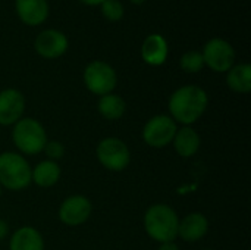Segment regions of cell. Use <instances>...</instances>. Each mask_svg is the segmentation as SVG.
<instances>
[{
	"label": "cell",
	"instance_id": "cell-13",
	"mask_svg": "<svg viewBox=\"0 0 251 250\" xmlns=\"http://www.w3.org/2000/svg\"><path fill=\"white\" fill-rule=\"evenodd\" d=\"M15 10L19 19L29 25H41L49 16L47 0H15Z\"/></svg>",
	"mask_w": 251,
	"mask_h": 250
},
{
	"label": "cell",
	"instance_id": "cell-25",
	"mask_svg": "<svg viewBox=\"0 0 251 250\" xmlns=\"http://www.w3.org/2000/svg\"><path fill=\"white\" fill-rule=\"evenodd\" d=\"M78 1H81V3H84V4H88V6H99V4H101L104 0H78Z\"/></svg>",
	"mask_w": 251,
	"mask_h": 250
},
{
	"label": "cell",
	"instance_id": "cell-28",
	"mask_svg": "<svg viewBox=\"0 0 251 250\" xmlns=\"http://www.w3.org/2000/svg\"><path fill=\"white\" fill-rule=\"evenodd\" d=\"M204 250H213V249H204Z\"/></svg>",
	"mask_w": 251,
	"mask_h": 250
},
{
	"label": "cell",
	"instance_id": "cell-18",
	"mask_svg": "<svg viewBox=\"0 0 251 250\" xmlns=\"http://www.w3.org/2000/svg\"><path fill=\"white\" fill-rule=\"evenodd\" d=\"M228 87L240 94H247L251 91V66L249 63L234 65L226 75Z\"/></svg>",
	"mask_w": 251,
	"mask_h": 250
},
{
	"label": "cell",
	"instance_id": "cell-6",
	"mask_svg": "<svg viewBox=\"0 0 251 250\" xmlns=\"http://www.w3.org/2000/svg\"><path fill=\"white\" fill-rule=\"evenodd\" d=\"M84 84L96 96L113 93L118 84V75L112 65L104 60H93L84 69Z\"/></svg>",
	"mask_w": 251,
	"mask_h": 250
},
{
	"label": "cell",
	"instance_id": "cell-7",
	"mask_svg": "<svg viewBox=\"0 0 251 250\" xmlns=\"http://www.w3.org/2000/svg\"><path fill=\"white\" fill-rule=\"evenodd\" d=\"M176 130H178V124L169 115L160 113L151 116L146 122L141 136L147 146L154 149H162L172 143Z\"/></svg>",
	"mask_w": 251,
	"mask_h": 250
},
{
	"label": "cell",
	"instance_id": "cell-2",
	"mask_svg": "<svg viewBox=\"0 0 251 250\" xmlns=\"http://www.w3.org/2000/svg\"><path fill=\"white\" fill-rule=\"evenodd\" d=\"M178 227L179 217L169 205H153L144 214V230L154 242H175L178 239Z\"/></svg>",
	"mask_w": 251,
	"mask_h": 250
},
{
	"label": "cell",
	"instance_id": "cell-8",
	"mask_svg": "<svg viewBox=\"0 0 251 250\" xmlns=\"http://www.w3.org/2000/svg\"><path fill=\"white\" fill-rule=\"evenodd\" d=\"M204 65L215 72H228L235 65V50L229 41L215 37L210 38L203 47Z\"/></svg>",
	"mask_w": 251,
	"mask_h": 250
},
{
	"label": "cell",
	"instance_id": "cell-24",
	"mask_svg": "<svg viewBox=\"0 0 251 250\" xmlns=\"http://www.w3.org/2000/svg\"><path fill=\"white\" fill-rule=\"evenodd\" d=\"M7 234H9V225L3 220H0V240H3Z\"/></svg>",
	"mask_w": 251,
	"mask_h": 250
},
{
	"label": "cell",
	"instance_id": "cell-10",
	"mask_svg": "<svg viewBox=\"0 0 251 250\" xmlns=\"http://www.w3.org/2000/svg\"><path fill=\"white\" fill-rule=\"evenodd\" d=\"M68 38L59 29H44L41 31L34 41L35 52L44 59H57L63 56L68 50Z\"/></svg>",
	"mask_w": 251,
	"mask_h": 250
},
{
	"label": "cell",
	"instance_id": "cell-14",
	"mask_svg": "<svg viewBox=\"0 0 251 250\" xmlns=\"http://www.w3.org/2000/svg\"><path fill=\"white\" fill-rule=\"evenodd\" d=\"M169 46L163 35L150 34L141 46V57L150 66H160L166 62Z\"/></svg>",
	"mask_w": 251,
	"mask_h": 250
},
{
	"label": "cell",
	"instance_id": "cell-5",
	"mask_svg": "<svg viewBox=\"0 0 251 250\" xmlns=\"http://www.w3.org/2000/svg\"><path fill=\"white\" fill-rule=\"evenodd\" d=\"M99 162L109 171L121 172L131 164V152L126 143L118 137L103 139L96 149Z\"/></svg>",
	"mask_w": 251,
	"mask_h": 250
},
{
	"label": "cell",
	"instance_id": "cell-9",
	"mask_svg": "<svg viewBox=\"0 0 251 250\" xmlns=\"http://www.w3.org/2000/svg\"><path fill=\"white\" fill-rule=\"evenodd\" d=\"M93 212V205L88 197L74 194L66 197L59 206V220L68 227H78L88 221Z\"/></svg>",
	"mask_w": 251,
	"mask_h": 250
},
{
	"label": "cell",
	"instance_id": "cell-20",
	"mask_svg": "<svg viewBox=\"0 0 251 250\" xmlns=\"http://www.w3.org/2000/svg\"><path fill=\"white\" fill-rule=\"evenodd\" d=\"M181 69L185 71L187 74H197L203 69L204 66V59L201 52L199 50H188L181 56L179 60Z\"/></svg>",
	"mask_w": 251,
	"mask_h": 250
},
{
	"label": "cell",
	"instance_id": "cell-1",
	"mask_svg": "<svg viewBox=\"0 0 251 250\" xmlns=\"http://www.w3.org/2000/svg\"><path fill=\"white\" fill-rule=\"evenodd\" d=\"M209 96L204 88L199 85H182L169 97V116L182 125H193L206 112Z\"/></svg>",
	"mask_w": 251,
	"mask_h": 250
},
{
	"label": "cell",
	"instance_id": "cell-22",
	"mask_svg": "<svg viewBox=\"0 0 251 250\" xmlns=\"http://www.w3.org/2000/svg\"><path fill=\"white\" fill-rule=\"evenodd\" d=\"M43 152L46 153V156H47L49 161L57 162L59 159L63 158V155H65V147H63V144H62L60 141H57V140H49V141L46 143Z\"/></svg>",
	"mask_w": 251,
	"mask_h": 250
},
{
	"label": "cell",
	"instance_id": "cell-21",
	"mask_svg": "<svg viewBox=\"0 0 251 250\" xmlns=\"http://www.w3.org/2000/svg\"><path fill=\"white\" fill-rule=\"evenodd\" d=\"M100 6H101V13L106 19H109L112 22L122 19L125 10L119 0H104Z\"/></svg>",
	"mask_w": 251,
	"mask_h": 250
},
{
	"label": "cell",
	"instance_id": "cell-11",
	"mask_svg": "<svg viewBox=\"0 0 251 250\" xmlns=\"http://www.w3.org/2000/svg\"><path fill=\"white\" fill-rule=\"evenodd\" d=\"M25 97L16 88H4L0 91V125H15L24 115Z\"/></svg>",
	"mask_w": 251,
	"mask_h": 250
},
{
	"label": "cell",
	"instance_id": "cell-4",
	"mask_svg": "<svg viewBox=\"0 0 251 250\" xmlns=\"http://www.w3.org/2000/svg\"><path fill=\"white\" fill-rule=\"evenodd\" d=\"M12 141L22 155H38L49 141L44 127L34 118H21L12 130Z\"/></svg>",
	"mask_w": 251,
	"mask_h": 250
},
{
	"label": "cell",
	"instance_id": "cell-17",
	"mask_svg": "<svg viewBox=\"0 0 251 250\" xmlns=\"http://www.w3.org/2000/svg\"><path fill=\"white\" fill-rule=\"evenodd\" d=\"M62 169L54 161H41L31 169V181L41 189H49L57 184L60 180Z\"/></svg>",
	"mask_w": 251,
	"mask_h": 250
},
{
	"label": "cell",
	"instance_id": "cell-15",
	"mask_svg": "<svg viewBox=\"0 0 251 250\" xmlns=\"http://www.w3.org/2000/svg\"><path fill=\"white\" fill-rule=\"evenodd\" d=\"M44 240L41 233L31 227H19L9 240V250H44Z\"/></svg>",
	"mask_w": 251,
	"mask_h": 250
},
{
	"label": "cell",
	"instance_id": "cell-27",
	"mask_svg": "<svg viewBox=\"0 0 251 250\" xmlns=\"http://www.w3.org/2000/svg\"><path fill=\"white\" fill-rule=\"evenodd\" d=\"M0 196H1V186H0Z\"/></svg>",
	"mask_w": 251,
	"mask_h": 250
},
{
	"label": "cell",
	"instance_id": "cell-23",
	"mask_svg": "<svg viewBox=\"0 0 251 250\" xmlns=\"http://www.w3.org/2000/svg\"><path fill=\"white\" fill-rule=\"evenodd\" d=\"M159 250H181L179 246L175 242H166V243H160Z\"/></svg>",
	"mask_w": 251,
	"mask_h": 250
},
{
	"label": "cell",
	"instance_id": "cell-16",
	"mask_svg": "<svg viewBox=\"0 0 251 250\" xmlns=\"http://www.w3.org/2000/svg\"><path fill=\"white\" fill-rule=\"evenodd\" d=\"M172 144H174L175 152L181 158H193L200 149L201 139L193 127L184 125L176 130Z\"/></svg>",
	"mask_w": 251,
	"mask_h": 250
},
{
	"label": "cell",
	"instance_id": "cell-26",
	"mask_svg": "<svg viewBox=\"0 0 251 250\" xmlns=\"http://www.w3.org/2000/svg\"><path fill=\"white\" fill-rule=\"evenodd\" d=\"M131 3H134V4H143L146 0H129Z\"/></svg>",
	"mask_w": 251,
	"mask_h": 250
},
{
	"label": "cell",
	"instance_id": "cell-3",
	"mask_svg": "<svg viewBox=\"0 0 251 250\" xmlns=\"http://www.w3.org/2000/svg\"><path fill=\"white\" fill-rule=\"evenodd\" d=\"M31 167L26 158L16 152L0 153V186L10 192L26 189L31 181Z\"/></svg>",
	"mask_w": 251,
	"mask_h": 250
},
{
	"label": "cell",
	"instance_id": "cell-19",
	"mask_svg": "<svg viewBox=\"0 0 251 250\" xmlns=\"http://www.w3.org/2000/svg\"><path fill=\"white\" fill-rule=\"evenodd\" d=\"M97 111L104 119L118 121L124 116V113L126 111V103L119 94L109 93V94H104L99 99Z\"/></svg>",
	"mask_w": 251,
	"mask_h": 250
},
{
	"label": "cell",
	"instance_id": "cell-12",
	"mask_svg": "<svg viewBox=\"0 0 251 250\" xmlns=\"http://www.w3.org/2000/svg\"><path fill=\"white\" fill-rule=\"evenodd\" d=\"M209 231V220L201 212H191L179 220L178 237L184 242L194 243L201 240Z\"/></svg>",
	"mask_w": 251,
	"mask_h": 250
}]
</instances>
